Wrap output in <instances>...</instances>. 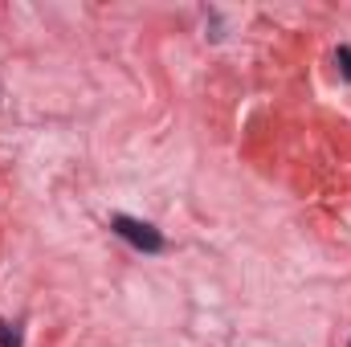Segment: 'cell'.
Wrapping results in <instances>:
<instances>
[{"mask_svg":"<svg viewBox=\"0 0 351 347\" xmlns=\"http://www.w3.org/2000/svg\"><path fill=\"white\" fill-rule=\"evenodd\" d=\"M348 347H351V344H348Z\"/></svg>","mask_w":351,"mask_h":347,"instance_id":"cell-4","label":"cell"},{"mask_svg":"<svg viewBox=\"0 0 351 347\" xmlns=\"http://www.w3.org/2000/svg\"><path fill=\"white\" fill-rule=\"evenodd\" d=\"M0 347H21V331L4 319H0Z\"/></svg>","mask_w":351,"mask_h":347,"instance_id":"cell-2","label":"cell"},{"mask_svg":"<svg viewBox=\"0 0 351 347\" xmlns=\"http://www.w3.org/2000/svg\"><path fill=\"white\" fill-rule=\"evenodd\" d=\"M335 62H339V70H343V78L351 82V45H343V49L335 53Z\"/></svg>","mask_w":351,"mask_h":347,"instance_id":"cell-3","label":"cell"},{"mask_svg":"<svg viewBox=\"0 0 351 347\" xmlns=\"http://www.w3.org/2000/svg\"><path fill=\"white\" fill-rule=\"evenodd\" d=\"M110 229H114L123 241H131L135 250H143V254H160V250H164V233H160L156 225H147V221H135V217H114V221H110Z\"/></svg>","mask_w":351,"mask_h":347,"instance_id":"cell-1","label":"cell"}]
</instances>
